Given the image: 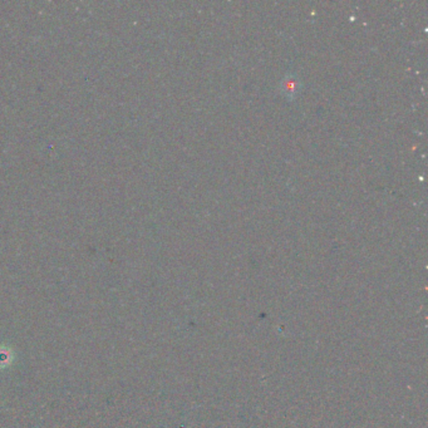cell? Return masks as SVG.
<instances>
[{
    "label": "cell",
    "instance_id": "cell-1",
    "mask_svg": "<svg viewBox=\"0 0 428 428\" xmlns=\"http://www.w3.org/2000/svg\"><path fill=\"white\" fill-rule=\"evenodd\" d=\"M283 91L286 92L288 96L295 94L298 91V80L297 78H291V75H288L286 80H283Z\"/></svg>",
    "mask_w": 428,
    "mask_h": 428
}]
</instances>
